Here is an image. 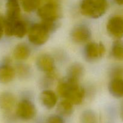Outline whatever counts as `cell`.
<instances>
[{"mask_svg": "<svg viewBox=\"0 0 123 123\" xmlns=\"http://www.w3.org/2000/svg\"><path fill=\"white\" fill-rule=\"evenodd\" d=\"M74 105L67 99H64L57 106V112L62 117H68L72 115L74 111Z\"/></svg>", "mask_w": 123, "mask_h": 123, "instance_id": "e0dca14e", "label": "cell"}, {"mask_svg": "<svg viewBox=\"0 0 123 123\" xmlns=\"http://www.w3.org/2000/svg\"><path fill=\"white\" fill-rule=\"evenodd\" d=\"M120 118L122 120L123 122V101L121 103V106H120Z\"/></svg>", "mask_w": 123, "mask_h": 123, "instance_id": "cb8c5ba5", "label": "cell"}, {"mask_svg": "<svg viewBox=\"0 0 123 123\" xmlns=\"http://www.w3.org/2000/svg\"><path fill=\"white\" fill-rule=\"evenodd\" d=\"M80 123H98V115L94 111L87 109L80 115Z\"/></svg>", "mask_w": 123, "mask_h": 123, "instance_id": "d6986e66", "label": "cell"}, {"mask_svg": "<svg viewBox=\"0 0 123 123\" xmlns=\"http://www.w3.org/2000/svg\"><path fill=\"white\" fill-rule=\"evenodd\" d=\"M108 90L113 97L123 98V79L112 78L108 85Z\"/></svg>", "mask_w": 123, "mask_h": 123, "instance_id": "5bb4252c", "label": "cell"}, {"mask_svg": "<svg viewBox=\"0 0 123 123\" xmlns=\"http://www.w3.org/2000/svg\"><path fill=\"white\" fill-rule=\"evenodd\" d=\"M48 1H55V0H48Z\"/></svg>", "mask_w": 123, "mask_h": 123, "instance_id": "4316f807", "label": "cell"}, {"mask_svg": "<svg viewBox=\"0 0 123 123\" xmlns=\"http://www.w3.org/2000/svg\"><path fill=\"white\" fill-rule=\"evenodd\" d=\"M71 38L77 44H84L89 42L91 37V31L86 25H78L71 31Z\"/></svg>", "mask_w": 123, "mask_h": 123, "instance_id": "9c48e42d", "label": "cell"}, {"mask_svg": "<svg viewBox=\"0 0 123 123\" xmlns=\"http://www.w3.org/2000/svg\"><path fill=\"white\" fill-rule=\"evenodd\" d=\"M105 50V46L101 42H89L86 43L84 48V57L89 62L96 61L103 57Z\"/></svg>", "mask_w": 123, "mask_h": 123, "instance_id": "8992f818", "label": "cell"}, {"mask_svg": "<svg viewBox=\"0 0 123 123\" xmlns=\"http://www.w3.org/2000/svg\"><path fill=\"white\" fill-rule=\"evenodd\" d=\"M106 30L111 37L115 39H121L123 37V18L113 16L108 20Z\"/></svg>", "mask_w": 123, "mask_h": 123, "instance_id": "ba28073f", "label": "cell"}, {"mask_svg": "<svg viewBox=\"0 0 123 123\" xmlns=\"http://www.w3.org/2000/svg\"><path fill=\"white\" fill-rule=\"evenodd\" d=\"M123 75V70L120 67L115 68L112 71V78H122L121 76Z\"/></svg>", "mask_w": 123, "mask_h": 123, "instance_id": "603a6c76", "label": "cell"}, {"mask_svg": "<svg viewBox=\"0 0 123 123\" xmlns=\"http://www.w3.org/2000/svg\"><path fill=\"white\" fill-rule=\"evenodd\" d=\"M16 105V98L14 95L10 92L0 93V110L8 114L12 111Z\"/></svg>", "mask_w": 123, "mask_h": 123, "instance_id": "30bf717a", "label": "cell"}, {"mask_svg": "<svg viewBox=\"0 0 123 123\" xmlns=\"http://www.w3.org/2000/svg\"><path fill=\"white\" fill-rule=\"evenodd\" d=\"M40 0H22L21 4L25 12L31 13L38 10L40 6Z\"/></svg>", "mask_w": 123, "mask_h": 123, "instance_id": "ffe728a7", "label": "cell"}, {"mask_svg": "<svg viewBox=\"0 0 123 123\" xmlns=\"http://www.w3.org/2000/svg\"><path fill=\"white\" fill-rule=\"evenodd\" d=\"M31 54V49L26 43L17 44L13 50V56L18 61H24L28 58Z\"/></svg>", "mask_w": 123, "mask_h": 123, "instance_id": "9a60e30c", "label": "cell"}, {"mask_svg": "<svg viewBox=\"0 0 123 123\" xmlns=\"http://www.w3.org/2000/svg\"><path fill=\"white\" fill-rule=\"evenodd\" d=\"M16 70L8 63L0 65V84H6L14 79Z\"/></svg>", "mask_w": 123, "mask_h": 123, "instance_id": "4fadbf2b", "label": "cell"}, {"mask_svg": "<svg viewBox=\"0 0 123 123\" xmlns=\"http://www.w3.org/2000/svg\"><path fill=\"white\" fill-rule=\"evenodd\" d=\"M115 3L119 6H123V0H114Z\"/></svg>", "mask_w": 123, "mask_h": 123, "instance_id": "484cf974", "label": "cell"}, {"mask_svg": "<svg viewBox=\"0 0 123 123\" xmlns=\"http://www.w3.org/2000/svg\"><path fill=\"white\" fill-rule=\"evenodd\" d=\"M4 33V32L3 26H2V24L0 22V40H1V38L2 37V36H3Z\"/></svg>", "mask_w": 123, "mask_h": 123, "instance_id": "d4e9b609", "label": "cell"}, {"mask_svg": "<svg viewBox=\"0 0 123 123\" xmlns=\"http://www.w3.org/2000/svg\"><path fill=\"white\" fill-rule=\"evenodd\" d=\"M111 54L113 57L118 61H123V40L117 39L112 46Z\"/></svg>", "mask_w": 123, "mask_h": 123, "instance_id": "ac0fdd59", "label": "cell"}, {"mask_svg": "<svg viewBox=\"0 0 123 123\" xmlns=\"http://www.w3.org/2000/svg\"><path fill=\"white\" fill-rule=\"evenodd\" d=\"M58 22L42 21L31 25L28 31L29 41L36 46H41L49 40L50 33L58 27Z\"/></svg>", "mask_w": 123, "mask_h": 123, "instance_id": "7a4b0ae2", "label": "cell"}, {"mask_svg": "<svg viewBox=\"0 0 123 123\" xmlns=\"http://www.w3.org/2000/svg\"><path fill=\"white\" fill-rule=\"evenodd\" d=\"M40 101L46 109H52L57 103V96L51 90H44L40 94Z\"/></svg>", "mask_w": 123, "mask_h": 123, "instance_id": "7c38bea8", "label": "cell"}, {"mask_svg": "<svg viewBox=\"0 0 123 123\" xmlns=\"http://www.w3.org/2000/svg\"><path fill=\"white\" fill-rule=\"evenodd\" d=\"M108 6V0H82L80 11L84 16L97 19L105 14Z\"/></svg>", "mask_w": 123, "mask_h": 123, "instance_id": "3957f363", "label": "cell"}, {"mask_svg": "<svg viewBox=\"0 0 123 123\" xmlns=\"http://www.w3.org/2000/svg\"><path fill=\"white\" fill-rule=\"evenodd\" d=\"M46 123H65L63 117L59 114L51 115L47 118Z\"/></svg>", "mask_w": 123, "mask_h": 123, "instance_id": "7402d4cb", "label": "cell"}, {"mask_svg": "<svg viewBox=\"0 0 123 123\" xmlns=\"http://www.w3.org/2000/svg\"><path fill=\"white\" fill-rule=\"evenodd\" d=\"M30 68L28 66L25 64H19L17 66L16 71L19 76L22 78H27L30 74Z\"/></svg>", "mask_w": 123, "mask_h": 123, "instance_id": "44dd1931", "label": "cell"}, {"mask_svg": "<svg viewBox=\"0 0 123 123\" xmlns=\"http://www.w3.org/2000/svg\"><path fill=\"white\" fill-rule=\"evenodd\" d=\"M8 1H10V0H8Z\"/></svg>", "mask_w": 123, "mask_h": 123, "instance_id": "83f0119b", "label": "cell"}, {"mask_svg": "<svg viewBox=\"0 0 123 123\" xmlns=\"http://www.w3.org/2000/svg\"><path fill=\"white\" fill-rule=\"evenodd\" d=\"M57 91L61 97L70 101L74 105L81 104L85 94V90L79 85V82L67 77L58 83Z\"/></svg>", "mask_w": 123, "mask_h": 123, "instance_id": "6da1fadb", "label": "cell"}, {"mask_svg": "<svg viewBox=\"0 0 123 123\" xmlns=\"http://www.w3.org/2000/svg\"><path fill=\"white\" fill-rule=\"evenodd\" d=\"M37 111L34 104L28 99H23L19 102L16 109V115L21 120H30L36 115Z\"/></svg>", "mask_w": 123, "mask_h": 123, "instance_id": "5b68a950", "label": "cell"}, {"mask_svg": "<svg viewBox=\"0 0 123 123\" xmlns=\"http://www.w3.org/2000/svg\"><path fill=\"white\" fill-rule=\"evenodd\" d=\"M37 15L42 21L58 22L61 17V7L56 1H48L38 8Z\"/></svg>", "mask_w": 123, "mask_h": 123, "instance_id": "277c9868", "label": "cell"}, {"mask_svg": "<svg viewBox=\"0 0 123 123\" xmlns=\"http://www.w3.org/2000/svg\"><path fill=\"white\" fill-rule=\"evenodd\" d=\"M37 68L43 73H46L49 79H54L55 77V61L52 56L47 54H41L36 60Z\"/></svg>", "mask_w": 123, "mask_h": 123, "instance_id": "52a82bcc", "label": "cell"}, {"mask_svg": "<svg viewBox=\"0 0 123 123\" xmlns=\"http://www.w3.org/2000/svg\"><path fill=\"white\" fill-rule=\"evenodd\" d=\"M6 18L10 21L19 20L20 18V7L18 0H10L6 4Z\"/></svg>", "mask_w": 123, "mask_h": 123, "instance_id": "8fae6325", "label": "cell"}, {"mask_svg": "<svg viewBox=\"0 0 123 123\" xmlns=\"http://www.w3.org/2000/svg\"><path fill=\"white\" fill-rule=\"evenodd\" d=\"M84 73V66L79 62H75L70 66L67 72V78L76 81H79Z\"/></svg>", "mask_w": 123, "mask_h": 123, "instance_id": "2e32d148", "label": "cell"}]
</instances>
